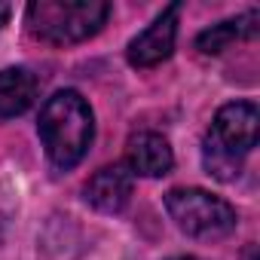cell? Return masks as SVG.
Instances as JSON below:
<instances>
[{"mask_svg":"<svg viewBox=\"0 0 260 260\" xmlns=\"http://www.w3.org/2000/svg\"><path fill=\"white\" fill-rule=\"evenodd\" d=\"M37 77L28 68H4L0 71V119L25 113L37 98Z\"/></svg>","mask_w":260,"mask_h":260,"instance_id":"obj_8","label":"cell"},{"mask_svg":"<svg viewBox=\"0 0 260 260\" xmlns=\"http://www.w3.org/2000/svg\"><path fill=\"white\" fill-rule=\"evenodd\" d=\"M37 128H40V138H43V147L52 166L58 169H74L86 156L95 138L92 110L86 98L74 89H61L43 104Z\"/></svg>","mask_w":260,"mask_h":260,"instance_id":"obj_1","label":"cell"},{"mask_svg":"<svg viewBox=\"0 0 260 260\" xmlns=\"http://www.w3.org/2000/svg\"><path fill=\"white\" fill-rule=\"evenodd\" d=\"M175 260H196V257H175Z\"/></svg>","mask_w":260,"mask_h":260,"instance_id":"obj_11","label":"cell"},{"mask_svg":"<svg viewBox=\"0 0 260 260\" xmlns=\"http://www.w3.org/2000/svg\"><path fill=\"white\" fill-rule=\"evenodd\" d=\"M257 19H260V16L251 10V13L239 16V19H226V22H220V25H211L208 31H202V34L196 37L199 52L217 55V52H223L230 43H236V40H242V37H251V34L257 31Z\"/></svg>","mask_w":260,"mask_h":260,"instance_id":"obj_9","label":"cell"},{"mask_svg":"<svg viewBox=\"0 0 260 260\" xmlns=\"http://www.w3.org/2000/svg\"><path fill=\"white\" fill-rule=\"evenodd\" d=\"M178 16H181V4H172L166 7L153 25L147 31H141L132 43H128V64L135 68H156L162 64L172 49H175V37H178Z\"/></svg>","mask_w":260,"mask_h":260,"instance_id":"obj_5","label":"cell"},{"mask_svg":"<svg viewBox=\"0 0 260 260\" xmlns=\"http://www.w3.org/2000/svg\"><path fill=\"white\" fill-rule=\"evenodd\" d=\"M10 4H0V25H7V19H10Z\"/></svg>","mask_w":260,"mask_h":260,"instance_id":"obj_10","label":"cell"},{"mask_svg":"<svg viewBox=\"0 0 260 260\" xmlns=\"http://www.w3.org/2000/svg\"><path fill=\"white\" fill-rule=\"evenodd\" d=\"M132 184H135V175L128 172L125 162H116V166H104L98 169L89 184H86V199L89 205H95L98 211L104 214H116L125 208L128 196H132Z\"/></svg>","mask_w":260,"mask_h":260,"instance_id":"obj_6","label":"cell"},{"mask_svg":"<svg viewBox=\"0 0 260 260\" xmlns=\"http://www.w3.org/2000/svg\"><path fill=\"white\" fill-rule=\"evenodd\" d=\"M166 211L175 226L193 239H223L236 230V208L199 187H178L166 193Z\"/></svg>","mask_w":260,"mask_h":260,"instance_id":"obj_4","label":"cell"},{"mask_svg":"<svg viewBox=\"0 0 260 260\" xmlns=\"http://www.w3.org/2000/svg\"><path fill=\"white\" fill-rule=\"evenodd\" d=\"M125 166L132 175H144V178H162L172 172L175 156L172 147L162 135L156 132H138L128 138L125 144Z\"/></svg>","mask_w":260,"mask_h":260,"instance_id":"obj_7","label":"cell"},{"mask_svg":"<svg viewBox=\"0 0 260 260\" xmlns=\"http://www.w3.org/2000/svg\"><path fill=\"white\" fill-rule=\"evenodd\" d=\"M110 16L104 0H37L25 10L28 31L49 46H71L95 37Z\"/></svg>","mask_w":260,"mask_h":260,"instance_id":"obj_3","label":"cell"},{"mask_svg":"<svg viewBox=\"0 0 260 260\" xmlns=\"http://www.w3.org/2000/svg\"><path fill=\"white\" fill-rule=\"evenodd\" d=\"M260 113L251 101L223 104L211 122V132L202 144V162L208 175L217 181H236L242 172V159L257 147Z\"/></svg>","mask_w":260,"mask_h":260,"instance_id":"obj_2","label":"cell"}]
</instances>
